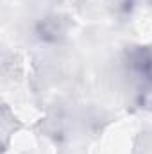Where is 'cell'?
<instances>
[{"mask_svg": "<svg viewBox=\"0 0 152 154\" xmlns=\"http://www.w3.org/2000/svg\"><path fill=\"white\" fill-rule=\"evenodd\" d=\"M127 65L138 79L152 84V47H132L127 50Z\"/></svg>", "mask_w": 152, "mask_h": 154, "instance_id": "1", "label": "cell"}, {"mask_svg": "<svg viewBox=\"0 0 152 154\" xmlns=\"http://www.w3.org/2000/svg\"><path fill=\"white\" fill-rule=\"evenodd\" d=\"M136 102H138V106H140L141 109L152 111V84H147V88L141 90V93L138 95Z\"/></svg>", "mask_w": 152, "mask_h": 154, "instance_id": "3", "label": "cell"}, {"mask_svg": "<svg viewBox=\"0 0 152 154\" xmlns=\"http://www.w3.org/2000/svg\"><path fill=\"white\" fill-rule=\"evenodd\" d=\"M36 34L43 41H57L63 36V25L57 18H45L38 23Z\"/></svg>", "mask_w": 152, "mask_h": 154, "instance_id": "2", "label": "cell"}]
</instances>
